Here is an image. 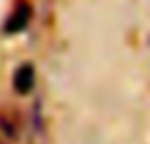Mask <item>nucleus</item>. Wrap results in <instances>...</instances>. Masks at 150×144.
I'll return each mask as SVG.
<instances>
[{"instance_id": "f257e3e1", "label": "nucleus", "mask_w": 150, "mask_h": 144, "mask_svg": "<svg viewBox=\"0 0 150 144\" xmlns=\"http://www.w3.org/2000/svg\"><path fill=\"white\" fill-rule=\"evenodd\" d=\"M30 15H33V10L27 2H21L17 8L13 10V13L8 17L6 25H4V32L6 34H17L29 25Z\"/></svg>"}, {"instance_id": "f03ea898", "label": "nucleus", "mask_w": 150, "mask_h": 144, "mask_svg": "<svg viewBox=\"0 0 150 144\" xmlns=\"http://www.w3.org/2000/svg\"><path fill=\"white\" fill-rule=\"evenodd\" d=\"M33 87H34V67L25 63L13 74V89L21 95H27Z\"/></svg>"}, {"instance_id": "7ed1b4c3", "label": "nucleus", "mask_w": 150, "mask_h": 144, "mask_svg": "<svg viewBox=\"0 0 150 144\" xmlns=\"http://www.w3.org/2000/svg\"><path fill=\"white\" fill-rule=\"evenodd\" d=\"M17 122L11 116L0 112V144H11L17 140Z\"/></svg>"}]
</instances>
